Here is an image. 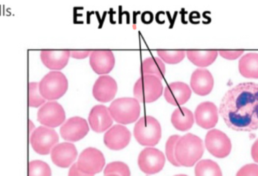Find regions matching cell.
<instances>
[{
	"mask_svg": "<svg viewBox=\"0 0 258 176\" xmlns=\"http://www.w3.org/2000/svg\"><path fill=\"white\" fill-rule=\"evenodd\" d=\"M219 113L228 127L237 132L258 129V84L241 82L227 91Z\"/></svg>",
	"mask_w": 258,
	"mask_h": 176,
	"instance_id": "6da1fadb",
	"label": "cell"
},
{
	"mask_svg": "<svg viewBox=\"0 0 258 176\" xmlns=\"http://www.w3.org/2000/svg\"><path fill=\"white\" fill-rule=\"evenodd\" d=\"M205 151L203 141L197 135L188 133L180 137L175 149V156L179 165L191 167L202 157Z\"/></svg>",
	"mask_w": 258,
	"mask_h": 176,
	"instance_id": "7a4b0ae2",
	"label": "cell"
},
{
	"mask_svg": "<svg viewBox=\"0 0 258 176\" xmlns=\"http://www.w3.org/2000/svg\"><path fill=\"white\" fill-rule=\"evenodd\" d=\"M108 109L113 120L122 125L131 124L137 121L141 112L140 102L134 98L115 99Z\"/></svg>",
	"mask_w": 258,
	"mask_h": 176,
	"instance_id": "3957f363",
	"label": "cell"
},
{
	"mask_svg": "<svg viewBox=\"0 0 258 176\" xmlns=\"http://www.w3.org/2000/svg\"><path fill=\"white\" fill-rule=\"evenodd\" d=\"M134 135L141 145L155 146L161 140V125L155 117L151 116L143 117L136 123Z\"/></svg>",
	"mask_w": 258,
	"mask_h": 176,
	"instance_id": "277c9868",
	"label": "cell"
},
{
	"mask_svg": "<svg viewBox=\"0 0 258 176\" xmlns=\"http://www.w3.org/2000/svg\"><path fill=\"white\" fill-rule=\"evenodd\" d=\"M163 90L161 79L152 75H143L134 85V95L142 103H152L162 96Z\"/></svg>",
	"mask_w": 258,
	"mask_h": 176,
	"instance_id": "5b68a950",
	"label": "cell"
},
{
	"mask_svg": "<svg viewBox=\"0 0 258 176\" xmlns=\"http://www.w3.org/2000/svg\"><path fill=\"white\" fill-rule=\"evenodd\" d=\"M42 96L46 100L55 102L62 97L69 88L67 78L59 71H51L39 83Z\"/></svg>",
	"mask_w": 258,
	"mask_h": 176,
	"instance_id": "8992f818",
	"label": "cell"
},
{
	"mask_svg": "<svg viewBox=\"0 0 258 176\" xmlns=\"http://www.w3.org/2000/svg\"><path fill=\"white\" fill-rule=\"evenodd\" d=\"M58 135L54 129L40 126L34 129L31 136V144L36 153L47 155L58 142Z\"/></svg>",
	"mask_w": 258,
	"mask_h": 176,
	"instance_id": "52a82bcc",
	"label": "cell"
},
{
	"mask_svg": "<svg viewBox=\"0 0 258 176\" xmlns=\"http://www.w3.org/2000/svg\"><path fill=\"white\" fill-rule=\"evenodd\" d=\"M105 164L103 153L94 147H88L83 150L78 158L77 166L85 174L94 175L102 171Z\"/></svg>",
	"mask_w": 258,
	"mask_h": 176,
	"instance_id": "ba28073f",
	"label": "cell"
},
{
	"mask_svg": "<svg viewBox=\"0 0 258 176\" xmlns=\"http://www.w3.org/2000/svg\"><path fill=\"white\" fill-rule=\"evenodd\" d=\"M205 146L209 153L217 158L226 157L232 150L229 137L218 129H212L207 133Z\"/></svg>",
	"mask_w": 258,
	"mask_h": 176,
	"instance_id": "9c48e42d",
	"label": "cell"
},
{
	"mask_svg": "<svg viewBox=\"0 0 258 176\" xmlns=\"http://www.w3.org/2000/svg\"><path fill=\"white\" fill-rule=\"evenodd\" d=\"M165 164L164 153L153 147H147L142 150L139 155L138 165L142 171L147 174L159 172Z\"/></svg>",
	"mask_w": 258,
	"mask_h": 176,
	"instance_id": "30bf717a",
	"label": "cell"
},
{
	"mask_svg": "<svg viewBox=\"0 0 258 176\" xmlns=\"http://www.w3.org/2000/svg\"><path fill=\"white\" fill-rule=\"evenodd\" d=\"M37 120L46 127H58L66 120V112L63 107L58 102H49L39 110Z\"/></svg>",
	"mask_w": 258,
	"mask_h": 176,
	"instance_id": "8fae6325",
	"label": "cell"
},
{
	"mask_svg": "<svg viewBox=\"0 0 258 176\" xmlns=\"http://www.w3.org/2000/svg\"><path fill=\"white\" fill-rule=\"evenodd\" d=\"M90 130L88 123L82 117H74L69 119L60 129L63 139L69 141H78L83 139Z\"/></svg>",
	"mask_w": 258,
	"mask_h": 176,
	"instance_id": "7c38bea8",
	"label": "cell"
},
{
	"mask_svg": "<svg viewBox=\"0 0 258 176\" xmlns=\"http://www.w3.org/2000/svg\"><path fill=\"white\" fill-rule=\"evenodd\" d=\"M131 133L127 128L122 125H115L104 135L105 146L112 150L125 148L131 141Z\"/></svg>",
	"mask_w": 258,
	"mask_h": 176,
	"instance_id": "4fadbf2b",
	"label": "cell"
},
{
	"mask_svg": "<svg viewBox=\"0 0 258 176\" xmlns=\"http://www.w3.org/2000/svg\"><path fill=\"white\" fill-rule=\"evenodd\" d=\"M117 84L115 79L110 76H101L96 79L93 88V97L98 102L107 103L115 97Z\"/></svg>",
	"mask_w": 258,
	"mask_h": 176,
	"instance_id": "5bb4252c",
	"label": "cell"
},
{
	"mask_svg": "<svg viewBox=\"0 0 258 176\" xmlns=\"http://www.w3.org/2000/svg\"><path fill=\"white\" fill-rule=\"evenodd\" d=\"M90 67L99 75L109 73L115 65V58L112 51L93 50L90 57Z\"/></svg>",
	"mask_w": 258,
	"mask_h": 176,
	"instance_id": "9a60e30c",
	"label": "cell"
},
{
	"mask_svg": "<svg viewBox=\"0 0 258 176\" xmlns=\"http://www.w3.org/2000/svg\"><path fill=\"white\" fill-rule=\"evenodd\" d=\"M88 120L90 127L97 133H102L109 129L114 121L109 109L102 105H96L92 108Z\"/></svg>",
	"mask_w": 258,
	"mask_h": 176,
	"instance_id": "2e32d148",
	"label": "cell"
},
{
	"mask_svg": "<svg viewBox=\"0 0 258 176\" xmlns=\"http://www.w3.org/2000/svg\"><path fill=\"white\" fill-rule=\"evenodd\" d=\"M78 156V150L75 144L72 143H60L51 151V159L57 166L68 168L70 166Z\"/></svg>",
	"mask_w": 258,
	"mask_h": 176,
	"instance_id": "e0dca14e",
	"label": "cell"
},
{
	"mask_svg": "<svg viewBox=\"0 0 258 176\" xmlns=\"http://www.w3.org/2000/svg\"><path fill=\"white\" fill-rule=\"evenodd\" d=\"M195 119L198 126L205 129L214 128L218 122V110L213 102H202L195 111Z\"/></svg>",
	"mask_w": 258,
	"mask_h": 176,
	"instance_id": "ac0fdd59",
	"label": "cell"
},
{
	"mask_svg": "<svg viewBox=\"0 0 258 176\" xmlns=\"http://www.w3.org/2000/svg\"><path fill=\"white\" fill-rule=\"evenodd\" d=\"M214 85V77L206 69H197L191 74L190 85L198 96H208L212 91Z\"/></svg>",
	"mask_w": 258,
	"mask_h": 176,
	"instance_id": "d6986e66",
	"label": "cell"
},
{
	"mask_svg": "<svg viewBox=\"0 0 258 176\" xmlns=\"http://www.w3.org/2000/svg\"><path fill=\"white\" fill-rule=\"evenodd\" d=\"M191 96V89L182 82H171L167 85L164 92V99L174 106H180L186 103Z\"/></svg>",
	"mask_w": 258,
	"mask_h": 176,
	"instance_id": "ffe728a7",
	"label": "cell"
},
{
	"mask_svg": "<svg viewBox=\"0 0 258 176\" xmlns=\"http://www.w3.org/2000/svg\"><path fill=\"white\" fill-rule=\"evenodd\" d=\"M71 56V50H42L40 58L47 68L60 70L64 68Z\"/></svg>",
	"mask_w": 258,
	"mask_h": 176,
	"instance_id": "44dd1931",
	"label": "cell"
},
{
	"mask_svg": "<svg viewBox=\"0 0 258 176\" xmlns=\"http://www.w3.org/2000/svg\"><path fill=\"white\" fill-rule=\"evenodd\" d=\"M194 115L188 108H177L171 115V123L175 129L181 132L189 130L194 124Z\"/></svg>",
	"mask_w": 258,
	"mask_h": 176,
	"instance_id": "7402d4cb",
	"label": "cell"
},
{
	"mask_svg": "<svg viewBox=\"0 0 258 176\" xmlns=\"http://www.w3.org/2000/svg\"><path fill=\"white\" fill-rule=\"evenodd\" d=\"M238 70L241 76L258 79V53H247L239 60Z\"/></svg>",
	"mask_w": 258,
	"mask_h": 176,
	"instance_id": "603a6c76",
	"label": "cell"
},
{
	"mask_svg": "<svg viewBox=\"0 0 258 176\" xmlns=\"http://www.w3.org/2000/svg\"><path fill=\"white\" fill-rule=\"evenodd\" d=\"M188 59L197 67H205L211 65L217 59L218 51H186Z\"/></svg>",
	"mask_w": 258,
	"mask_h": 176,
	"instance_id": "cb8c5ba5",
	"label": "cell"
},
{
	"mask_svg": "<svg viewBox=\"0 0 258 176\" xmlns=\"http://www.w3.org/2000/svg\"><path fill=\"white\" fill-rule=\"evenodd\" d=\"M140 70L143 75H152L160 79H164L166 73L165 64L161 58L157 57L146 58L142 62Z\"/></svg>",
	"mask_w": 258,
	"mask_h": 176,
	"instance_id": "d4e9b609",
	"label": "cell"
},
{
	"mask_svg": "<svg viewBox=\"0 0 258 176\" xmlns=\"http://www.w3.org/2000/svg\"><path fill=\"white\" fill-rule=\"evenodd\" d=\"M196 176H223L220 166L211 159L199 161L195 168Z\"/></svg>",
	"mask_w": 258,
	"mask_h": 176,
	"instance_id": "484cf974",
	"label": "cell"
},
{
	"mask_svg": "<svg viewBox=\"0 0 258 176\" xmlns=\"http://www.w3.org/2000/svg\"><path fill=\"white\" fill-rule=\"evenodd\" d=\"M46 102L42 96L37 82H30L28 84V105L31 108H39Z\"/></svg>",
	"mask_w": 258,
	"mask_h": 176,
	"instance_id": "4316f807",
	"label": "cell"
},
{
	"mask_svg": "<svg viewBox=\"0 0 258 176\" xmlns=\"http://www.w3.org/2000/svg\"><path fill=\"white\" fill-rule=\"evenodd\" d=\"M50 167L41 160L31 161L28 164V176H51Z\"/></svg>",
	"mask_w": 258,
	"mask_h": 176,
	"instance_id": "83f0119b",
	"label": "cell"
},
{
	"mask_svg": "<svg viewBox=\"0 0 258 176\" xmlns=\"http://www.w3.org/2000/svg\"><path fill=\"white\" fill-rule=\"evenodd\" d=\"M157 53L164 62L169 64H176L181 62L185 58L186 52L182 50H158Z\"/></svg>",
	"mask_w": 258,
	"mask_h": 176,
	"instance_id": "f1b7e54d",
	"label": "cell"
},
{
	"mask_svg": "<svg viewBox=\"0 0 258 176\" xmlns=\"http://www.w3.org/2000/svg\"><path fill=\"white\" fill-rule=\"evenodd\" d=\"M105 176L108 174H117L119 176H131L129 166L123 162H112L108 164L104 170Z\"/></svg>",
	"mask_w": 258,
	"mask_h": 176,
	"instance_id": "f546056e",
	"label": "cell"
},
{
	"mask_svg": "<svg viewBox=\"0 0 258 176\" xmlns=\"http://www.w3.org/2000/svg\"><path fill=\"white\" fill-rule=\"evenodd\" d=\"M179 138H180V136L179 135H171L167 139L165 146L166 156H167V159L172 165L177 167L180 166V165L176 161V156H175V149H176V145Z\"/></svg>",
	"mask_w": 258,
	"mask_h": 176,
	"instance_id": "4dcf8cb0",
	"label": "cell"
},
{
	"mask_svg": "<svg viewBox=\"0 0 258 176\" xmlns=\"http://www.w3.org/2000/svg\"><path fill=\"white\" fill-rule=\"evenodd\" d=\"M236 176H258V165L257 164H247L241 167Z\"/></svg>",
	"mask_w": 258,
	"mask_h": 176,
	"instance_id": "1f68e13d",
	"label": "cell"
},
{
	"mask_svg": "<svg viewBox=\"0 0 258 176\" xmlns=\"http://www.w3.org/2000/svg\"><path fill=\"white\" fill-rule=\"evenodd\" d=\"M218 53L220 56L223 57L225 59L227 60H235L239 58L243 53V50L229 51V50H220Z\"/></svg>",
	"mask_w": 258,
	"mask_h": 176,
	"instance_id": "d6a6232c",
	"label": "cell"
},
{
	"mask_svg": "<svg viewBox=\"0 0 258 176\" xmlns=\"http://www.w3.org/2000/svg\"><path fill=\"white\" fill-rule=\"evenodd\" d=\"M91 50H71V56L75 59H84L91 55Z\"/></svg>",
	"mask_w": 258,
	"mask_h": 176,
	"instance_id": "836d02e7",
	"label": "cell"
},
{
	"mask_svg": "<svg viewBox=\"0 0 258 176\" xmlns=\"http://www.w3.org/2000/svg\"><path fill=\"white\" fill-rule=\"evenodd\" d=\"M69 176H93L90 175V174H85L83 173L82 171H80L77 166V163L73 164L72 167H71L70 170H69Z\"/></svg>",
	"mask_w": 258,
	"mask_h": 176,
	"instance_id": "e575fe53",
	"label": "cell"
},
{
	"mask_svg": "<svg viewBox=\"0 0 258 176\" xmlns=\"http://www.w3.org/2000/svg\"><path fill=\"white\" fill-rule=\"evenodd\" d=\"M251 156L253 161L258 163V139H256L255 142L253 143V145H252Z\"/></svg>",
	"mask_w": 258,
	"mask_h": 176,
	"instance_id": "d590c367",
	"label": "cell"
},
{
	"mask_svg": "<svg viewBox=\"0 0 258 176\" xmlns=\"http://www.w3.org/2000/svg\"><path fill=\"white\" fill-rule=\"evenodd\" d=\"M174 176H188V175H186V174H176V175H174Z\"/></svg>",
	"mask_w": 258,
	"mask_h": 176,
	"instance_id": "8d00e7d4",
	"label": "cell"
},
{
	"mask_svg": "<svg viewBox=\"0 0 258 176\" xmlns=\"http://www.w3.org/2000/svg\"><path fill=\"white\" fill-rule=\"evenodd\" d=\"M106 176H119V175H117V174H108V175H106Z\"/></svg>",
	"mask_w": 258,
	"mask_h": 176,
	"instance_id": "74e56055",
	"label": "cell"
}]
</instances>
